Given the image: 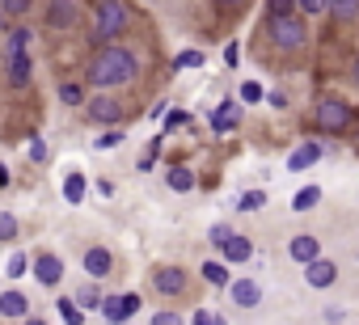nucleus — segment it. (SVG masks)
I'll use <instances>...</instances> for the list:
<instances>
[{"label": "nucleus", "mask_w": 359, "mask_h": 325, "mask_svg": "<svg viewBox=\"0 0 359 325\" xmlns=\"http://www.w3.org/2000/svg\"><path fill=\"white\" fill-rule=\"evenodd\" d=\"M203 279L212 283V287H229L233 279H229V266H224V258L220 262H203Z\"/></svg>", "instance_id": "393cba45"}, {"label": "nucleus", "mask_w": 359, "mask_h": 325, "mask_svg": "<svg viewBox=\"0 0 359 325\" xmlns=\"http://www.w3.org/2000/svg\"><path fill=\"white\" fill-rule=\"evenodd\" d=\"M131 26V5L127 0H93V43L106 47Z\"/></svg>", "instance_id": "f03ea898"}, {"label": "nucleus", "mask_w": 359, "mask_h": 325, "mask_svg": "<svg viewBox=\"0 0 359 325\" xmlns=\"http://www.w3.org/2000/svg\"><path fill=\"white\" fill-rule=\"evenodd\" d=\"M102 317H106V321H114V325H118V321H127V304H123V291H110V296L102 300Z\"/></svg>", "instance_id": "412c9836"}, {"label": "nucleus", "mask_w": 359, "mask_h": 325, "mask_svg": "<svg viewBox=\"0 0 359 325\" xmlns=\"http://www.w3.org/2000/svg\"><path fill=\"white\" fill-rule=\"evenodd\" d=\"M262 97H266V93H262L258 81H245V85H241V102H262Z\"/></svg>", "instance_id": "f704fd0d"}, {"label": "nucleus", "mask_w": 359, "mask_h": 325, "mask_svg": "<svg viewBox=\"0 0 359 325\" xmlns=\"http://www.w3.org/2000/svg\"><path fill=\"white\" fill-rule=\"evenodd\" d=\"M140 76V55L127 51V47H97V55L89 60V85L93 89H118V85H131Z\"/></svg>", "instance_id": "f257e3e1"}, {"label": "nucleus", "mask_w": 359, "mask_h": 325, "mask_svg": "<svg viewBox=\"0 0 359 325\" xmlns=\"http://www.w3.org/2000/svg\"><path fill=\"white\" fill-rule=\"evenodd\" d=\"M81 266H85V275H89V279H110V270H114V258H110V249L93 245V249H85Z\"/></svg>", "instance_id": "f8f14e48"}, {"label": "nucleus", "mask_w": 359, "mask_h": 325, "mask_svg": "<svg viewBox=\"0 0 359 325\" xmlns=\"http://www.w3.org/2000/svg\"><path fill=\"white\" fill-rule=\"evenodd\" d=\"M30 160H34V165H43V160H47V139H30Z\"/></svg>", "instance_id": "c9c22d12"}, {"label": "nucleus", "mask_w": 359, "mask_h": 325, "mask_svg": "<svg viewBox=\"0 0 359 325\" xmlns=\"http://www.w3.org/2000/svg\"><path fill=\"white\" fill-rule=\"evenodd\" d=\"M296 9H300L304 18H321V13L330 9V0H296Z\"/></svg>", "instance_id": "7c9ffc66"}, {"label": "nucleus", "mask_w": 359, "mask_h": 325, "mask_svg": "<svg viewBox=\"0 0 359 325\" xmlns=\"http://www.w3.org/2000/svg\"><path fill=\"white\" fill-rule=\"evenodd\" d=\"M97 195H102V199H110V195H114V182H110V178H102V182H97Z\"/></svg>", "instance_id": "a18cd8bd"}, {"label": "nucleus", "mask_w": 359, "mask_h": 325, "mask_svg": "<svg viewBox=\"0 0 359 325\" xmlns=\"http://www.w3.org/2000/svg\"><path fill=\"white\" fill-rule=\"evenodd\" d=\"M351 81L359 85V55H355V64H351Z\"/></svg>", "instance_id": "49530a36"}, {"label": "nucleus", "mask_w": 359, "mask_h": 325, "mask_svg": "<svg viewBox=\"0 0 359 325\" xmlns=\"http://www.w3.org/2000/svg\"><path fill=\"white\" fill-rule=\"evenodd\" d=\"M317 254H321V241H317V237H309V233H300V237H292V241H287V258H292V262H300V266H304V262H313Z\"/></svg>", "instance_id": "f3484780"}, {"label": "nucleus", "mask_w": 359, "mask_h": 325, "mask_svg": "<svg viewBox=\"0 0 359 325\" xmlns=\"http://www.w3.org/2000/svg\"><path fill=\"white\" fill-rule=\"evenodd\" d=\"M152 287L161 296H182L187 291V270L182 266H156L152 270Z\"/></svg>", "instance_id": "6e6552de"}, {"label": "nucleus", "mask_w": 359, "mask_h": 325, "mask_svg": "<svg viewBox=\"0 0 359 325\" xmlns=\"http://www.w3.org/2000/svg\"><path fill=\"white\" fill-rule=\"evenodd\" d=\"M0 9H5V18H26L34 9V0H0Z\"/></svg>", "instance_id": "c85d7f7f"}, {"label": "nucleus", "mask_w": 359, "mask_h": 325, "mask_svg": "<svg viewBox=\"0 0 359 325\" xmlns=\"http://www.w3.org/2000/svg\"><path fill=\"white\" fill-rule=\"evenodd\" d=\"M85 186H89V182H85V174H76V170H72V174L64 178V199H68V203H81V199H85Z\"/></svg>", "instance_id": "b1692460"}, {"label": "nucleus", "mask_w": 359, "mask_h": 325, "mask_svg": "<svg viewBox=\"0 0 359 325\" xmlns=\"http://www.w3.org/2000/svg\"><path fill=\"white\" fill-rule=\"evenodd\" d=\"M123 304H127V321H131V317L140 312V296H135V291H123Z\"/></svg>", "instance_id": "79ce46f5"}, {"label": "nucleus", "mask_w": 359, "mask_h": 325, "mask_svg": "<svg viewBox=\"0 0 359 325\" xmlns=\"http://www.w3.org/2000/svg\"><path fill=\"white\" fill-rule=\"evenodd\" d=\"M224 64H229V68L241 64V43H229V47H224Z\"/></svg>", "instance_id": "a19ab883"}, {"label": "nucleus", "mask_w": 359, "mask_h": 325, "mask_svg": "<svg viewBox=\"0 0 359 325\" xmlns=\"http://www.w3.org/2000/svg\"><path fill=\"white\" fill-rule=\"evenodd\" d=\"M321 152H325V148H321L317 139H304V144H296V148H292V156H287V170H292V174H304V170H313L317 160H321Z\"/></svg>", "instance_id": "9b49d317"}, {"label": "nucleus", "mask_w": 359, "mask_h": 325, "mask_svg": "<svg viewBox=\"0 0 359 325\" xmlns=\"http://www.w3.org/2000/svg\"><path fill=\"white\" fill-rule=\"evenodd\" d=\"M304 283L309 287H317V291H325V287H334L338 283V262L334 258H313V262H304Z\"/></svg>", "instance_id": "0eeeda50"}, {"label": "nucleus", "mask_w": 359, "mask_h": 325, "mask_svg": "<svg viewBox=\"0 0 359 325\" xmlns=\"http://www.w3.org/2000/svg\"><path fill=\"white\" fill-rule=\"evenodd\" d=\"M5 22H9V18H5V9H0V34H5V30H9V26H5Z\"/></svg>", "instance_id": "09e8293b"}, {"label": "nucleus", "mask_w": 359, "mask_h": 325, "mask_svg": "<svg viewBox=\"0 0 359 325\" xmlns=\"http://www.w3.org/2000/svg\"><path fill=\"white\" fill-rule=\"evenodd\" d=\"M173 68H203V51H182Z\"/></svg>", "instance_id": "72a5a7b5"}, {"label": "nucleus", "mask_w": 359, "mask_h": 325, "mask_svg": "<svg viewBox=\"0 0 359 325\" xmlns=\"http://www.w3.org/2000/svg\"><path fill=\"white\" fill-rule=\"evenodd\" d=\"M191 321H195V325H220L224 317H216L212 308H199V312H191Z\"/></svg>", "instance_id": "e433bc0d"}, {"label": "nucleus", "mask_w": 359, "mask_h": 325, "mask_svg": "<svg viewBox=\"0 0 359 325\" xmlns=\"http://www.w3.org/2000/svg\"><path fill=\"white\" fill-rule=\"evenodd\" d=\"M317 203H321V186H304L292 195V212H313Z\"/></svg>", "instance_id": "4be33fe9"}, {"label": "nucleus", "mask_w": 359, "mask_h": 325, "mask_svg": "<svg viewBox=\"0 0 359 325\" xmlns=\"http://www.w3.org/2000/svg\"><path fill=\"white\" fill-rule=\"evenodd\" d=\"M229 296H233L237 308H258V304H262V283H254V279H237V283H229Z\"/></svg>", "instance_id": "dca6fc26"}, {"label": "nucleus", "mask_w": 359, "mask_h": 325, "mask_svg": "<svg viewBox=\"0 0 359 325\" xmlns=\"http://www.w3.org/2000/svg\"><path fill=\"white\" fill-rule=\"evenodd\" d=\"M60 317H64V321H72V325H81V321H85V308L76 304V296H60Z\"/></svg>", "instance_id": "bb28decb"}, {"label": "nucleus", "mask_w": 359, "mask_h": 325, "mask_svg": "<svg viewBox=\"0 0 359 325\" xmlns=\"http://www.w3.org/2000/svg\"><path fill=\"white\" fill-rule=\"evenodd\" d=\"M72 26H76V0H51V5H47V30L64 34Z\"/></svg>", "instance_id": "9d476101"}, {"label": "nucleus", "mask_w": 359, "mask_h": 325, "mask_svg": "<svg viewBox=\"0 0 359 325\" xmlns=\"http://www.w3.org/2000/svg\"><path fill=\"white\" fill-rule=\"evenodd\" d=\"M237 127H241V106H237V97H229V102H220L212 110V131L216 135H233Z\"/></svg>", "instance_id": "1a4fd4ad"}, {"label": "nucleus", "mask_w": 359, "mask_h": 325, "mask_svg": "<svg viewBox=\"0 0 359 325\" xmlns=\"http://www.w3.org/2000/svg\"><path fill=\"white\" fill-rule=\"evenodd\" d=\"M60 102H64L68 110H76V106H85V89H81L76 81H64V85H60Z\"/></svg>", "instance_id": "a878e982"}, {"label": "nucleus", "mask_w": 359, "mask_h": 325, "mask_svg": "<svg viewBox=\"0 0 359 325\" xmlns=\"http://www.w3.org/2000/svg\"><path fill=\"white\" fill-rule=\"evenodd\" d=\"M266 26H271V47H275V51L296 55V51H304V47H309V18H304V13L266 18Z\"/></svg>", "instance_id": "7ed1b4c3"}, {"label": "nucleus", "mask_w": 359, "mask_h": 325, "mask_svg": "<svg viewBox=\"0 0 359 325\" xmlns=\"http://www.w3.org/2000/svg\"><path fill=\"white\" fill-rule=\"evenodd\" d=\"M313 123H317L321 131H330V135H342V131L351 127V106H346L338 93H325V97H317V106H313Z\"/></svg>", "instance_id": "20e7f679"}, {"label": "nucleus", "mask_w": 359, "mask_h": 325, "mask_svg": "<svg viewBox=\"0 0 359 325\" xmlns=\"http://www.w3.org/2000/svg\"><path fill=\"white\" fill-rule=\"evenodd\" d=\"M85 114H89L93 127H118L127 110L114 93H93V97H85Z\"/></svg>", "instance_id": "39448f33"}, {"label": "nucleus", "mask_w": 359, "mask_h": 325, "mask_svg": "<svg viewBox=\"0 0 359 325\" xmlns=\"http://www.w3.org/2000/svg\"><path fill=\"white\" fill-rule=\"evenodd\" d=\"M245 0H216V9H224V13H233V9H241Z\"/></svg>", "instance_id": "c03bdc74"}, {"label": "nucleus", "mask_w": 359, "mask_h": 325, "mask_svg": "<svg viewBox=\"0 0 359 325\" xmlns=\"http://www.w3.org/2000/svg\"><path fill=\"white\" fill-rule=\"evenodd\" d=\"M0 317H9V321H22V317H30V296H26L22 287L0 291Z\"/></svg>", "instance_id": "ddd939ff"}, {"label": "nucleus", "mask_w": 359, "mask_h": 325, "mask_svg": "<svg viewBox=\"0 0 359 325\" xmlns=\"http://www.w3.org/2000/svg\"><path fill=\"white\" fill-rule=\"evenodd\" d=\"M182 123H191V114H187V110H169L165 127H182Z\"/></svg>", "instance_id": "37998d69"}, {"label": "nucleus", "mask_w": 359, "mask_h": 325, "mask_svg": "<svg viewBox=\"0 0 359 325\" xmlns=\"http://www.w3.org/2000/svg\"><path fill=\"white\" fill-rule=\"evenodd\" d=\"M287 13H300L296 0H266V18H287Z\"/></svg>", "instance_id": "c756f323"}, {"label": "nucleus", "mask_w": 359, "mask_h": 325, "mask_svg": "<svg viewBox=\"0 0 359 325\" xmlns=\"http://www.w3.org/2000/svg\"><path fill=\"white\" fill-rule=\"evenodd\" d=\"M325 13H334V22H355L359 18V0H330Z\"/></svg>", "instance_id": "5701e85b"}, {"label": "nucleus", "mask_w": 359, "mask_h": 325, "mask_svg": "<svg viewBox=\"0 0 359 325\" xmlns=\"http://www.w3.org/2000/svg\"><path fill=\"white\" fill-rule=\"evenodd\" d=\"M0 186H9V170L5 165H0Z\"/></svg>", "instance_id": "de8ad7c7"}, {"label": "nucleus", "mask_w": 359, "mask_h": 325, "mask_svg": "<svg viewBox=\"0 0 359 325\" xmlns=\"http://www.w3.org/2000/svg\"><path fill=\"white\" fill-rule=\"evenodd\" d=\"M182 317H177L173 308H161V312H152V325H177Z\"/></svg>", "instance_id": "4c0bfd02"}, {"label": "nucleus", "mask_w": 359, "mask_h": 325, "mask_svg": "<svg viewBox=\"0 0 359 325\" xmlns=\"http://www.w3.org/2000/svg\"><path fill=\"white\" fill-rule=\"evenodd\" d=\"M229 233H233V228H229V224H212V233H208V237H212V245H216V249H220V245H224V241H229Z\"/></svg>", "instance_id": "ea45409f"}, {"label": "nucleus", "mask_w": 359, "mask_h": 325, "mask_svg": "<svg viewBox=\"0 0 359 325\" xmlns=\"http://www.w3.org/2000/svg\"><path fill=\"white\" fill-rule=\"evenodd\" d=\"M18 228H22V224H18V216L0 212V241H13V237H18Z\"/></svg>", "instance_id": "2f4dec72"}, {"label": "nucleus", "mask_w": 359, "mask_h": 325, "mask_svg": "<svg viewBox=\"0 0 359 325\" xmlns=\"http://www.w3.org/2000/svg\"><path fill=\"white\" fill-rule=\"evenodd\" d=\"M5 270H9V279H22V275L30 270V258H26V254H13V258L5 262Z\"/></svg>", "instance_id": "473e14b6"}, {"label": "nucleus", "mask_w": 359, "mask_h": 325, "mask_svg": "<svg viewBox=\"0 0 359 325\" xmlns=\"http://www.w3.org/2000/svg\"><path fill=\"white\" fill-rule=\"evenodd\" d=\"M266 203V191H245L241 199H237V212H258Z\"/></svg>", "instance_id": "cd10ccee"}, {"label": "nucleus", "mask_w": 359, "mask_h": 325, "mask_svg": "<svg viewBox=\"0 0 359 325\" xmlns=\"http://www.w3.org/2000/svg\"><path fill=\"white\" fill-rule=\"evenodd\" d=\"M26 47H34V26H13L5 47H0V60H9L13 51H26Z\"/></svg>", "instance_id": "a211bd4d"}, {"label": "nucleus", "mask_w": 359, "mask_h": 325, "mask_svg": "<svg viewBox=\"0 0 359 325\" xmlns=\"http://www.w3.org/2000/svg\"><path fill=\"white\" fill-rule=\"evenodd\" d=\"M102 300H106V291H102V279H93V283H85V287L76 291V304H81L85 312H93V308H102Z\"/></svg>", "instance_id": "aec40b11"}, {"label": "nucleus", "mask_w": 359, "mask_h": 325, "mask_svg": "<svg viewBox=\"0 0 359 325\" xmlns=\"http://www.w3.org/2000/svg\"><path fill=\"white\" fill-rule=\"evenodd\" d=\"M220 258H224V262H237V266H241V262H254V241L241 237V233H229V241L220 245Z\"/></svg>", "instance_id": "4468645a"}, {"label": "nucleus", "mask_w": 359, "mask_h": 325, "mask_svg": "<svg viewBox=\"0 0 359 325\" xmlns=\"http://www.w3.org/2000/svg\"><path fill=\"white\" fill-rule=\"evenodd\" d=\"M34 279H39L43 287H60V279H64V262H60L55 254H39V258H34Z\"/></svg>", "instance_id": "2eb2a0df"}, {"label": "nucleus", "mask_w": 359, "mask_h": 325, "mask_svg": "<svg viewBox=\"0 0 359 325\" xmlns=\"http://www.w3.org/2000/svg\"><path fill=\"white\" fill-rule=\"evenodd\" d=\"M118 139H123L118 131H106V135H97V139H93V148H97V152H102V148H118Z\"/></svg>", "instance_id": "58836bf2"}, {"label": "nucleus", "mask_w": 359, "mask_h": 325, "mask_svg": "<svg viewBox=\"0 0 359 325\" xmlns=\"http://www.w3.org/2000/svg\"><path fill=\"white\" fill-rule=\"evenodd\" d=\"M5 76H9L13 89L34 85V51H30V47H26V51H13V55L5 60Z\"/></svg>", "instance_id": "423d86ee"}, {"label": "nucleus", "mask_w": 359, "mask_h": 325, "mask_svg": "<svg viewBox=\"0 0 359 325\" xmlns=\"http://www.w3.org/2000/svg\"><path fill=\"white\" fill-rule=\"evenodd\" d=\"M165 186H169L173 195H187V191H195V174H191L187 165H169V170H165Z\"/></svg>", "instance_id": "6ab92c4d"}]
</instances>
